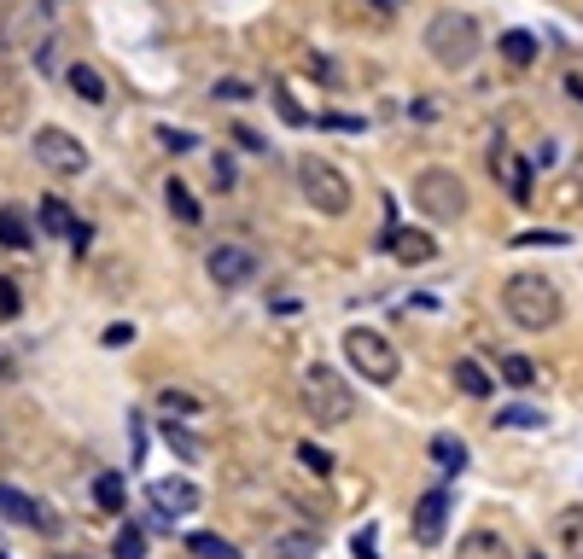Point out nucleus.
Returning a JSON list of instances; mask_svg holds the SVG:
<instances>
[{"label":"nucleus","mask_w":583,"mask_h":559,"mask_svg":"<svg viewBox=\"0 0 583 559\" xmlns=\"http://www.w3.org/2000/svg\"><path fill=\"white\" fill-rule=\"evenodd\" d=\"M105 344H111V350H117V344H135V327H123V321H117V327H105Z\"/></svg>","instance_id":"obj_38"},{"label":"nucleus","mask_w":583,"mask_h":559,"mask_svg":"<svg viewBox=\"0 0 583 559\" xmlns=\"http://www.w3.org/2000/svg\"><path fill=\"white\" fill-rule=\"evenodd\" d=\"M502 59H508L514 70H525L531 59H537V35H531V30H508V35H502Z\"/></svg>","instance_id":"obj_21"},{"label":"nucleus","mask_w":583,"mask_h":559,"mask_svg":"<svg viewBox=\"0 0 583 559\" xmlns=\"http://www.w3.org/2000/svg\"><path fill=\"white\" fill-rule=\"evenodd\" d=\"M379 12H397V6H403V0H374Z\"/></svg>","instance_id":"obj_42"},{"label":"nucleus","mask_w":583,"mask_h":559,"mask_svg":"<svg viewBox=\"0 0 583 559\" xmlns=\"http://www.w3.org/2000/svg\"><path fill=\"white\" fill-rule=\"evenodd\" d=\"M94 507H100V513H123V507H129L123 472H100V478H94Z\"/></svg>","instance_id":"obj_17"},{"label":"nucleus","mask_w":583,"mask_h":559,"mask_svg":"<svg viewBox=\"0 0 583 559\" xmlns=\"http://www.w3.org/2000/svg\"><path fill=\"white\" fill-rule=\"evenodd\" d=\"M24 315V303H18V286L12 280H0V321H18Z\"/></svg>","instance_id":"obj_32"},{"label":"nucleus","mask_w":583,"mask_h":559,"mask_svg":"<svg viewBox=\"0 0 583 559\" xmlns=\"http://www.w3.org/2000/svg\"><path fill=\"white\" fill-rule=\"evenodd\" d=\"M414 210H420L426 222H461V216H467V181L444 164L420 169V175H414Z\"/></svg>","instance_id":"obj_3"},{"label":"nucleus","mask_w":583,"mask_h":559,"mask_svg":"<svg viewBox=\"0 0 583 559\" xmlns=\"http://www.w3.org/2000/svg\"><path fill=\"white\" fill-rule=\"evenodd\" d=\"M298 193H304L321 216H344V210H350V181H344V169L327 164V158H298Z\"/></svg>","instance_id":"obj_5"},{"label":"nucleus","mask_w":583,"mask_h":559,"mask_svg":"<svg viewBox=\"0 0 583 559\" xmlns=\"http://www.w3.org/2000/svg\"><path fill=\"white\" fill-rule=\"evenodd\" d=\"M344 356H350V367H356L368 385H391V379H397V350H391V338L374 332V327L344 332Z\"/></svg>","instance_id":"obj_6"},{"label":"nucleus","mask_w":583,"mask_h":559,"mask_svg":"<svg viewBox=\"0 0 583 559\" xmlns=\"http://www.w3.org/2000/svg\"><path fill=\"white\" fill-rule=\"evenodd\" d=\"M321 129H339V134H356V129H362V117H321Z\"/></svg>","instance_id":"obj_39"},{"label":"nucleus","mask_w":583,"mask_h":559,"mask_svg":"<svg viewBox=\"0 0 583 559\" xmlns=\"http://www.w3.org/2000/svg\"><path fill=\"white\" fill-rule=\"evenodd\" d=\"M304 414L315 426H344L356 414V396H350V385L333 367H309L304 373Z\"/></svg>","instance_id":"obj_4"},{"label":"nucleus","mask_w":583,"mask_h":559,"mask_svg":"<svg viewBox=\"0 0 583 559\" xmlns=\"http://www.w3.org/2000/svg\"><path fill=\"white\" fill-rule=\"evenodd\" d=\"M455 391L473 396V402H484V396L496 391V385H490V373H484L479 362H455Z\"/></svg>","instance_id":"obj_20"},{"label":"nucleus","mask_w":583,"mask_h":559,"mask_svg":"<svg viewBox=\"0 0 583 559\" xmlns=\"http://www.w3.org/2000/svg\"><path fill=\"white\" fill-rule=\"evenodd\" d=\"M455 559H514V542L502 530H467L455 542Z\"/></svg>","instance_id":"obj_12"},{"label":"nucleus","mask_w":583,"mask_h":559,"mask_svg":"<svg viewBox=\"0 0 583 559\" xmlns=\"http://www.w3.org/2000/svg\"><path fill=\"white\" fill-rule=\"evenodd\" d=\"M269 99H275V111H280V117H286V123H292V129H304V123H309V111H304V105H298V99H292V94H286L280 82H275V88H269Z\"/></svg>","instance_id":"obj_28"},{"label":"nucleus","mask_w":583,"mask_h":559,"mask_svg":"<svg viewBox=\"0 0 583 559\" xmlns=\"http://www.w3.org/2000/svg\"><path fill=\"white\" fill-rule=\"evenodd\" d=\"M0 245H6V251H30L35 245V228H30V216H24L18 204L0 210Z\"/></svg>","instance_id":"obj_15"},{"label":"nucleus","mask_w":583,"mask_h":559,"mask_svg":"<svg viewBox=\"0 0 583 559\" xmlns=\"http://www.w3.org/2000/svg\"><path fill=\"white\" fill-rule=\"evenodd\" d=\"M514 245H566V233H543V228H531V233H519Z\"/></svg>","instance_id":"obj_34"},{"label":"nucleus","mask_w":583,"mask_h":559,"mask_svg":"<svg viewBox=\"0 0 583 559\" xmlns=\"http://www.w3.org/2000/svg\"><path fill=\"white\" fill-rule=\"evenodd\" d=\"M164 443H170L175 455H181V461H205V443H199V437H193V431H181L170 420V426H164Z\"/></svg>","instance_id":"obj_26"},{"label":"nucleus","mask_w":583,"mask_h":559,"mask_svg":"<svg viewBox=\"0 0 583 559\" xmlns=\"http://www.w3.org/2000/svg\"><path fill=\"white\" fill-rule=\"evenodd\" d=\"M298 461H304L315 478H321V472H333V455H327L321 443H298Z\"/></svg>","instance_id":"obj_31"},{"label":"nucleus","mask_w":583,"mask_h":559,"mask_svg":"<svg viewBox=\"0 0 583 559\" xmlns=\"http://www.w3.org/2000/svg\"><path fill=\"white\" fill-rule=\"evenodd\" d=\"M234 140H240L245 152H269V146H263V134H257V129H245V123L234 129Z\"/></svg>","instance_id":"obj_37"},{"label":"nucleus","mask_w":583,"mask_h":559,"mask_svg":"<svg viewBox=\"0 0 583 559\" xmlns=\"http://www.w3.org/2000/svg\"><path fill=\"white\" fill-rule=\"evenodd\" d=\"M432 461L444 466V472H461L467 466V443L461 437H432Z\"/></svg>","instance_id":"obj_25"},{"label":"nucleus","mask_w":583,"mask_h":559,"mask_svg":"<svg viewBox=\"0 0 583 559\" xmlns=\"http://www.w3.org/2000/svg\"><path fill=\"white\" fill-rule=\"evenodd\" d=\"M234 181H240V175H234V158H222V152H216V187H222V193H228V187H234Z\"/></svg>","instance_id":"obj_36"},{"label":"nucleus","mask_w":583,"mask_h":559,"mask_svg":"<svg viewBox=\"0 0 583 559\" xmlns=\"http://www.w3.org/2000/svg\"><path fill=\"white\" fill-rule=\"evenodd\" d=\"M117 559H146V530L140 525H123V536H117V548H111Z\"/></svg>","instance_id":"obj_29"},{"label":"nucleus","mask_w":583,"mask_h":559,"mask_svg":"<svg viewBox=\"0 0 583 559\" xmlns=\"http://www.w3.org/2000/svg\"><path fill=\"white\" fill-rule=\"evenodd\" d=\"M187 548H193L199 559H240L234 542H222V536H210V530H193V536H187Z\"/></svg>","instance_id":"obj_23"},{"label":"nucleus","mask_w":583,"mask_h":559,"mask_svg":"<svg viewBox=\"0 0 583 559\" xmlns=\"http://www.w3.org/2000/svg\"><path fill=\"white\" fill-rule=\"evenodd\" d=\"M205 268H210V280H216V286H228V292H240V286H251V280H257V251H251V245H216V251H210L205 257Z\"/></svg>","instance_id":"obj_8"},{"label":"nucleus","mask_w":583,"mask_h":559,"mask_svg":"<svg viewBox=\"0 0 583 559\" xmlns=\"http://www.w3.org/2000/svg\"><path fill=\"white\" fill-rule=\"evenodd\" d=\"M164 204H170V216H175V222H187V228H199V198L187 193L181 181H170V187H164Z\"/></svg>","instance_id":"obj_22"},{"label":"nucleus","mask_w":583,"mask_h":559,"mask_svg":"<svg viewBox=\"0 0 583 559\" xmlns=\"http://www.w3.org/2000/svg\"><path fill=\"white\" fill-rule=\"evenodd\" d=\"M502 379H508V385H537V367H531V356H502Z\"/></svg>","instance_id":"obj_30"},{"label":"nucleus","mask_w":583,"mask_h":559,"mask_svg":"<svg viewBox=\"0 0 583 559\" xmlns=\"http://www.w3.org/2000/svg\"><path fill=\"white\" fill-rule=\"evenodd\" d=\"M479 47H484V35H479V18H473V12H455V6L432 12V24H426V53L444 70H467L479 59Z\"/></svg>","instance_id":"obj_2"},{"label":"nucleus","mask_w":583,"mask_h":559,"mask_svg":"<svg viewBox=\"0 0 583 559\" xmlns=\"http://www.w3.org/2000/svg\"><path fill=\"white\" fill-rule=\"evenodd\" d=\"M152 501H158V513H193V507H199V490L164 478V484H152Z\"/></svg>","instance_id":"obj_16"},{"label":"nucleus","mask_w":583,"mask_h":559,"mask_svg":"<svg viewBox=\"0 0 583 559\" xmlns=\"http://www.w3.org/2000/svg\"><path fill=\"white\" fill-rule=\"evenodd\" d=\"M158 408H170V420H193V414H205V402L193 391H164L158 396Z\"/></svg>","instance_id":"obj_27"},{"label":"nucleus","mask_w":583,"mask_h":559,"mask_svg":"<svg viewBox=\"0 0 583 559\" xmlns=\"http://www.w3.org/2000/svg\"><path fill=\"white\" fill-rule=\"evenodd\" d=\"M158 140H164V146H170V152H193V146H199V140H193V134H175V129H158Z\"/></svg>","instance_id":"obj_35"},{"label":"nucleus","mask_w":583,"mask_h":559,"mask_svg":"<svg viewBox=\"0 0 583 559\" xmlns=\"http://www.w3.org/2000/svg\"><path fill=\"white\" fill-rule=\"evenodd\" d=\"M350 554H356V559H379V548H374V525H362L356 536H350Z\"/></svg>","instance_id":"obj_33"},{"label":"nucleus","mask_w":583,"mask_h":559,"mask_svg":"<svg viewBox=\"0 0 583 559\" xmlns=\"http://www.w3.org/2000/svg\"><path fill=\"white\" fill-rule=\"evenodd\" d=\"M0 559H6V554H0Z\"/></svg>","instance_id":"obj_44"},{"label":"nucleus","mask_w":583,"mask_h":559,"mask_svg":"<svg viewBox=\"0 0 583 559\" xmlns=\"http://www.w3.org/2000/svg\"><path fill=\"white\" fill-rule=\"evenodd\" d=\"M531 559H543V554H531Z\"/></svg>","instance_id":"obj_43"},{"label":"nucleus","mask_w":583,"mask_h":559,"mask_svg":"<svg viewBox=\"0 0 583 559\" xmlns=\"http://www.w3.org/2000/svg\"><path fill=\"white\" fill-rule=\"evenodd\" d=\"M65 82H70V94H76V99H88V105H105V76H100L94 65H70Z\"/></svg>","instance_id":"obj_18"},{"label":"nucleus","mask_w":583,"mask_h":559,"mask_svg":"<svg viewBox=\"0 0 583 559\" xmlns=\"http://www.w3.org/2000/svg\"><path fill=\"white\" fill-rule=\"evenodd\" d=\"M502 309L519 332H549L560 321V292L549 274H508L502 286Z\"/></svg>","instance_id":"obj_1"},{"label":"nucleus","mask_w":583,"mask_h":559,"mask_svg":"<svg viewBox=\"0 0 583 559\" xmlns=\"http://www.w3.org/2000/svg\"><path fill=\"white\" fill-rule=\"evenodd\" d=\"M502 426L543 431V426H549V414H543V408H496V431H502Z\"/></svg>","instance_id":"obj_24"},{"label":"nucleus","mask_w":583,"mask_h":559,"mask_svg":"<svg viewBox=\"0 0 583 559\" xmlns=\"http://www.w3.org/2000/svg\"><path fill=\"white\" fill-rule=\"evenodd\" d=\"M245 94H251L245 82H216V99H245Z\"/></svg>","instance_id":"obj_40"},{"label":"nucleus","mask_w":583,"mask_h":559,"mask_svg":"<svg viewBox=\"0 0 583 559\" xmlns=\"http://www.w3.org/2000/svg\"><path fill=\"white\" fill-rule=\"evenodd\" d=\"M449 507H455V495L449 490H426L420 501H414V542H420V548H444Z\"/></svg>","instance_id":"obj_9"},{"label":"nucleus","mask_w":583,"mask_h":559,"mask_svg":"<svg viewBox=\"0 0 583 559\" xmlns=\"http://www.w3.org/2000/svg\"><path fill=\"white\" fill-rule=\"evenodd\" d=\"M0 513L12 519V525H30V530H53V513L41 507V501H30L24 490H12V484H0Z\"/></svg>","instance_id":"obj_11"},{"label":"nucleus","mask_w":583,"mask_h":559,"mask_svg":"<svg viewBox=\"0 0 583 559\" xmlns=\"http://www.w3.org/2000/svg\"><path fill=\"white\" fill-rule=\"evenodd\" d=\"M41 228H47V233H59V239H70L76 251L88 245V228H82V222L70 216V204H65V198H41Z\"/></svg>","instance_id":"obj_13"},{"label":"nucleus","mask_w":583,"mask_h":559,"mask_svg":"<svg viewBox=\"0 0 583 559\" xmlns=\"http://www.w3.org/2000/svg\"><path fill=\"white\" fill-rule=\"evenodd\" d=\"M554 542L566 548V559H583V501L554 513Z\"/></svg>","instance_id":"obj_14"},{"label":"nucleus","mask_w":583,"mask_h":559,"mask_svg":"<svg viewBox=\"0 0 583 559\" xmlns=\"http://www.w3.org/2000/svg\"><path fill=\"white\" fill-rule=\"evenodd\" d=\"M566 94H572V99H583V76H566Z\"/></svg>","instance_id":"obj_41"},{"label":"nucleus","mask_w":583,"mask_h":559,"mask_svg":"<svg viewBox=\"0 0 583 559\" xmlns=\"http://www.w3.org/2000/svg\"><path fill=\"white\" fill-rule=\"evenodd\" d=\"M35 164L53 175H82L88 169V146L70 129H35Z\"/></svg>","instance_id":"obj_7"},{"label":"nucleus","mask_w":583,"mask_h":559,"mask_svg":"<svg viewBox=\"0 0 583 559\" xmlns=\"http://www.w3.org/2000/svg\"><path fill=\"white\" fill-rule=\"evenodd\" d=\"M385 251H391L397 263L420 268V263H432V257H438V239H432V233H420V228H385Z\"/></svg>","instance_id":"obj_10"},{"label":"nucleus","mask_w":583,"mask_h":559,"mask_svg":"<svg viewBox=\"0 0 583 559\" xmlns=\"http://www.w3.org/2000/svg\"><path fill=\"white\" fill-rule=\"evenodd\" d=\"M502 169H508V193H514V204H531V164H519V158H508V152H496V181H502Z\"/></svg>","instance_id":"obj_19"}]
</instances>
